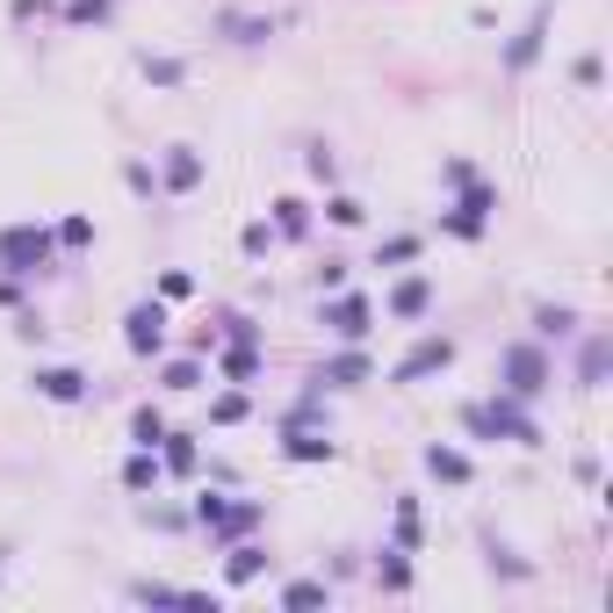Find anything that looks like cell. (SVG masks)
Segmentation results:
<instances>
[{
	"mask_svg": "<svg viewBox=\"0 0 613 613\" xmlns=\"http://www.w3.org/2000/svg\"><path fill=\"white\" fill-rule=\"evenodd\" d=\"M484 570H490V578H506V585H527V578H534V563H527V556H512V548L498 542V534H484Z\"/></svg>",
	"mask_w": 613,
	"mask_h": 613,
	"instance_id": "23",
	"label": "cell"
},
{
	"mask_svg": "<svg viewBox=\"0 0 613 613\" xmlns=\"http://www.w3.org/2000/svg\"><path fill=\"white\" fill-rule=\"evenodd\" d=\"M281 455L303 462V470H317V462H339V440L317 433V426H281Z\"/></svg>",
	"mask_w": 613,
	"mask_h": 613,
	"instance_id": "12",
	"label": "cell"
},
{
	"mask_svg": "<svg viewBox=\"0 0 613 613\" xmlns=\"http://www.w3.org/2000/svg\"><path fill=\"white\" fill-rule=\"evenodd\" d=\"M159 476H166V462H159V448H130V455H123V490H130V498H144V490H159Z\"/></svg>",
	"mask_w": 613,
	"mask_h": 613,
	"instance_id": "21",
	"label": "cell"
},
{
	"mask_svg": "<svg viewBox=\"0 0 613 613\" xmlns=\"http://www.w3.org/2000/svg\"><path fill=\"white\" fill-rule=\"evenodd\" d=\"M578 333H585V317L570 311V303H534V339H542V347L548 339H578Z\"/></svg>",
	"mask_w": 613,
	"mask_h": 613,
	"instance_id": "22",
	"label": "cell"
},
{
	"mask_svg": "<svg viewBox=\"0 0 613 613\" xmlns=\"http://www.w3.org/2000/svg\"><path fill=\"white\" fill-rule=\"evenodd\" d=\"M224 506H231L224 490H210V484H203V490H195V506H188V520H195V527H203V534H210V527H217V520H224Z\"/></svg>",
	"mask_w": 613,
	"mask_h": 613,
	"instance_id": "36",
	"label": "cell"
},
{
	"mask_svg": "<svg viewBox=\"0 0 613 613\" xmlns=\"http://www.w3.org/2000/svg\"><path fill=\"white\" fill-rule=\"evenodd\" d=\"M159 433H166V412H159V404H138V412H130V448H159Z\"/></svg>",
	"mask_w": 613,
	"mask_h": 613,
	"instance_id": "31",
	"label": "cell"
},
{
	"mask_svg": "<svg viewBox=\"0 0 613 613\" xmlns=\"http://www.w3.org/2000/svg\"><path fill=\"white\" fill-rule=\"evenodd\" d=\"M261 368H267V354H261V347H224V361H217V375H224V383H253Z\"/></svg>",
	"mask_w": 613,
	"mask_h": 613,
	"instance_id": "29",
	"label": "cell"
},
{
	"mask_svg": "<svg viewBox=\"0 0 613 613\" xmlns=\"http://www.w3.org/2000/svg\"><path fill=\"white\" fill-rule=\"evenodd\" d=\"M390 542L397 548H419V490H397V520H390Z\"/></svg>",
	"mask_w": 613,
	"mask_h": 613,
	"instance_id": "28",
	"label": "cell"
},
{
	"mask_svg": "<svg viewBox=\"0 0 613 613\" xmlns=\"http://www.w3.org/2000/svg\"><path fill=\"white\" fill-rule=\"evenodd\" d=\"M281 606H333V585L325 578H289L281 585Z\"/></svg>",
	"mask_w": 613,
	"mask_h": 613,
	"instance_id": "30",
	"label": "cell"
},
{
	"mask_svg": "<svg viewBox=\"0 0 613 613\" xmlns=\"http://www.w3.org/2000/svg\"><path fill=\"white\" fill-rule=\"evenodd\" d=\"M159 462H166V476H195V470H203V440L166 426V433H159Z\"/></svg>",
	"mask_w": 613,
	"mask_h": 613,
	"instance_id": "19",
	"label": "cell"
},
{
	"mask_svg": "<svg viewBox=\"0 0 613 613\" xmlns=\"http://www.w3.org/2000/svg\"><path fill=\"white\" fill-rule=\"evenodd\" d=\"M440 181H448V188H470V181H476V166H470V159H448V166H440Z\"/></svg>",
	"mask_w": 613,
	"mask_h": 613,
	"instance_id": "45",
	"label": "cell"
},
{
	"mask_svg": "<svg viewBox=\"0 0 613 613\" xmlns=\"http://www.w3.org/2000/svg\"><path fill=\"white\" fill-rule=\"evenodd\" d=\"M15 297H22V281H15V275H0V303H15Z\"/></svg>",
	"mask_w": 613,
	"mask_h": 613,
	"instance_id": "47",
	"label": "cell"
},
{
	"mask_svg": "<svg viewBox=\"0 0 613 613\" xmlns=\"http://www.w3.org/2000/svg\"><path fill=\"white\" fill-rule=\"evenodd\" d=\"M108 15H116V0H58V22H66V30H102Z\"/></svg>",
	"mask_w": 613,
	"mask_h": 613,
	"instance_id": "27",
	"label": "cell"
},
{
	"mask_svg": "<svg viewBox=\"0 0 613 613\" xmlns=\"http://www.w3.org/2000/svg\"><path fill=\"white\" fill-rule=\"evenodd\" d=\"M123 599H138V606H188V592H181V585H159V578H138Z\"/></svg>",
	"mask_w": 613,
	"mask_h": 613,
	"instance_id": "32",
	"label": "cell"
},
{
	"mask_svg": "<svg viewBox=\"0 0 613 613\" xmlns=\"http://www.w3.org/2000/svg\"><path fill=\"white\" fill-rule=\"evenodd\" d=\"M317 289H347V261H325V267H317Z\"/></svg>",
	"mask_w": 613,
	"mask_h": 613,
	"instance_id": "46",
	"label": "cell"
},
{
	"mask_svg": "<svg viewBox=\"0 0 613 613\" xmlns=\"http://www.w3.org/2000/svg\"><path fill=\"white\" fill-rule=\"evenodd\" d=\"M462 433H470V440H498V433H490V412H484V404H462Z\"/></svg>",
	"mask_w": 613,
	"mask_h": 613,
	"instance_id": "44",
	"label": "cell"
},
{
	"mask_svg": "<svg viewBox=\"0 0 613 613\" xmlns=\"http://www.w3.org/2000/svg\"><path fill=\"white\" fill-rule=\"evenodd\" d=\"M261 520H267V512H261V498H231V506H224V520L210 527V548H231V542H245V534H253Z\"/></svg>",
	"mask_w": 613,
	"mask_h": 613,
	"instance_id": "16",
	"label": "cell"
},
{
	"mask_svg": "<svg viewBox=\"0 0 613 613\" xmlns=\"http://www.w3.org/2000/svg\"><path fill=\"white\" fill-rule=\"evenodd\" d=\"M412 261H419V239H412V231H397V239L375 245V267H412Z\"/></svg>",
	"mask_w": 613,
	"mask_h": 613,
	"instance_id": "38",
	"label": "cell"
},
{
	"mask_svg": "<svg viewBox=\"0 0 613 613\" xmlns=\"http://www.w3.org/2000/svg\"><path fill=\"white\" fill-rule=\"evenodd\" d=\"M267 570H275V556H267L261 542H231V548H224V585H231V592H245V585H261Z\"/></svg>",
	"mask_w": 613,
	"mask_h": 613,
	"instance_id": "14",
	"label": "cell"
},
{
	"mask_svg": "<svg viewBox=\"0 0 613 613\" xmlns=\"http://www.w3.org/2000/svg\"><path fill=\"white\" fill-rule=\"evenodd\" d=\"M51 239H58V253H94L102 224H94V217H58V224H51Z\"/></svg>",
	"mask_w": 613,
	"mask_h": 613,
	"instance_id": "26",
	"label": "cell"
},
{
	"mask_svg": "<svg viewBox=\"0 0 613 613\" xmlns=\"http://www.w3.org/2000/svg\"><path fill=\"white\" fill-rule=\"evenodd\" d=\"M123 347L138 354V361H159V354H166V303L159 297H138L123 311Z\"/></svg>",
	"mask_w": 613,
	"mask_h": 613,
	"instance_id": "5",
	"label": "cell"
},
{
	"mask_svg": "<svg viewBox=\"0 0 613 613\" xmlns=\"http://www.w3.org/2000/svg\"><path fill=\"white\" fill-rule=\"evenodd\" d=\"M30 390H36L44 404H88L102 383H94L88 368H72V361H36V368H30Z\"/></svg>",
	"mask_w": 613,
	"mask_h": 613,
	"instance_id": "6",
	"label": "cell"
},
{
	"mask_svg": "<svg viewBox=\"0 0 613 613\" xmlns=\"http://www.w3.org/2000/svg\"><path fill=\"white\" fill-rule=\"evenodd\" d=\"M606 361H613L606 333H585V347H578V390H599V383H606Z\"/></svg>",
	"mask_w": 613,
	"mask_h": 613,
	"instance_id": "24",
	"label": "cell"
},
{
	"mask_svg": "<svg viewBox=\"0 0 613 613\" xmlns=\"http://www.w3.org/2000/svg\"><path fill=\"white\" fill-rule=\"evenodd\" d=\"M490 217H498V188H490V181H470V188H455V203L440 210V231L462 239V245H476L490 231Z\"/></svg>",
	"mask_w": 613,
	"mask_h": 613,
	"instance_id": "3",
	"label": "cell"
},
{
	"mask_svg": "<svg viewBox=\"0 0 613 613\" xmlns=\"http://www.w3.org/2000/svg\"><path fill=\"white\" fill-rule=\"evenodd\" d=\"M58 267V239L51 224H0V275H15V281H36V275H51Z\"/></svg>",
	"mask_w": 613,
	"mask_h": 613,
	"instance_id": "1",
	"label": "cell"
},
{
	"mask_svg": "<svg viewBox=\"0 0 613 613\" xmlns=\"http://www.w3.org/2000/svg\"><path fill=\"white\" fill-rule=\"evenodd\" d=\"M123 188L130 195H159V174L144 166V159H123Z\"/></svg>",
	"mask_w": 613,
	"mask_h": 613,
	"instance_id": "42",
	"label": "cell"
},
{
	"mask_svg": "<svg viewBox=\"0 0 613 613\" xmlns=\"http://www.w3.org/2000/svg\"><path fill=\"white\" fill-rule=\"evenodd\" d=\"M217 36H224V44H267V36L281 30V15H239V8H224V15L210 22Z\"/></svg>",
	"mask_w": 613,
	"mask_h": 613,
	"instance_id": "17",
	"label": "cell"
},
{
	"mask_svg": "<svg viewBox=\"0 0 613 613\" xmlns=\"http://www.w3.org/2000/svg\"><path fill=\"white\" fill-rule=\"evenodd\" d=\"M448 368H455V339H448V333H426L419 347H412L397 368H390V383L412 390V383H426V375H448Z\"/></svg>",
	"mask_w": 613,
	"mask_h": 613,
	"instance_id": "7",
	"label": "cell"
},
{
	"mask_svg": "<svg viewBox=\"0 0 613 613\" xmlns=\"http://www.w3.org/2000/svg\"><path fill=\"white\" fill-rule=\"evenodd\" d=\"M317 325L333 339H347V347H361L368 333H375V303L361 297V289H325V303H317Z\"/></svg>",
	"mask_w": 613,
	"mask_h": 613,
	"instance_id": "4",
	"label": "cell"
},
{
	"mask_svg": "<svg viewBox=\"0 0 613 613\" xmlns=\"http://www.w3.org/2000/svg\"><path fill=\"white\" fill-rule=\"evenodd\" d=\"M361 383H375V361H368L361 347H347V354L311 368V390H361Z\"/></svg>",
	"mask_w": 613,
	"mask_h": 613,
	"instance_id": "11",
	"label": "cell"
},
{
	"mask_svg": "<svg viewBox=\"0 0 613 613\" xmlns=\"http://www.w3.org/2000/svg\"><path fill=\"white\" fill-rule=\"evenodd\" d=\"M548 383H556V361H548L542 339H512V347H498V390H506V397L534 404Z\"/></svg>",
	"mask_w": 613,
	"mask_h": 613,
	"instance_id": "2",
	"label": "cell"
},
{
	"mask_svg": "<svg viewBox=\"0 0 613 613\" xmlns=\"http://www.w3.org/2000/svg\"><path fill=\"white\" fill-rule=\"evenodd\" d=\"M267 224H275V239H311V224H317V210L311 203H303V195H275V203H267Z\"/></svg>",
	"mask_w": 613,
	"mask_h": 613,
	"instance_id": "18",
	"label": "cell"
},
{
	"mask_svg": "<svg viewBox=\"0 0 613 613\" xmlns=\"http://www.w3.org/2000/svg\"><path fill=\"white\" fill-rule=\"evenodd\" d=\"M203 383H210V368H203V361H166V368H159V390H203Z\"/></svg>",
	"mask_w": 613,
	"mask_h": 613,
	"instance_id": "34",
	"label": "cell"
},
{
	"mask_svg": "<svg viewBox=\"0 0 613 613\" xmlns=\"http://www.w3.org/2000/svg\"><path fill=\"white\" fill-rule=\"evenodd\" d=\"M203 174H210V159L195 152V144H166V159H159V195H195Z\"/></svg>",
	"mask_w": 613,
	"mask_h": 613,
	"instance_id": "9",
	"label": "cell"
},
{
	"mask_svg": "<svg viewBox=\"0 0 613 613\" xmlns=\"http://www.w3.org/2000/svg\"><path fill=\"white\" fill-rule=\"evenodd\" d=\"M325 217H333L339 231H361L368 224V203H354V195H339V188H325Z\"/></svg>",
	"mask_w": 613,
	"mask_h": 613,
	"instance_id": "33",
	"label": "cell"
},
{
	"mask_svg": "<svg viewBox=\"0 0 613 613\" xmlns=\"http://www.w3.org/2000/svg\"><path fill=\"white\" fill-rule=\"evenodd\" d=\"M245 412H253V404H245V390H224V397L210 404V426H239Z\"/></svg>",
	"mask_w": 613,
	"mask_h": 613,
	"instance_id": "41",
	"label": "cell"
},
{
	"mask_svg": "<svg viewBox=\"0 0 613 613\" xmlns=\"http://www.w3.org/2000/svg\"><path fill=\"white\" fill-rule=\"evenodd\" d=\"M239 245H245V261H267V253H275L281 239H275V224H267V217H253V224L239 231Z\"/></svg>",
	"mask_w": 613,
	"mask_h": 613,
	"instance_id": "37",
	"label": "cell"
},
{
	"mask_svg": "<svg viewBox=\"0 0 613 613\" xmlns=\"http://www.w3.org/2000/svg\"><path fill=\"white\" fill-rule=\"evenodd\" d=\"M542 44H548V8H534V15L520 22V36H512L506 51H498V66H506V72H527L534 58H542Z\"/></svg>",
	"mask_w": 613,
	"mask_h": 613,
	"instance_id": "13",
	"label": "cell"
},
{
	"mask_svg": "<svg viewBox=\"0 0 613 613\" xmlns=\"http://www.w3.org/2000/svg\"><path fill=\"white\" fill-rule=\"evenodd\" d=\"M138 72L152 80V88H181V80H188V58H174V51H138Z\"/></svg>",
	"mask_w": 613,
	"mask_h": 613,
	"instance_id": "25",
	"label": "cell"
},
{
	"mask_svg": "<svg viewBox=\"0 0 613 613\" xmlns=\"http://www.w3.org/2000/svg\"><path fill=\"white\" fill-rule=\"evenodd\" d=\"M484 412H490V433H498V440H512V448H542V419H534L520 397H506V390H498Z\"/></svg>",
	"mask_w": 613,
	"mask_h": 613,
	"instance_id": "8",
	"label": "cell"
},
{
	"mask_svg": "<svg viewBox=\"0 0 613 613\" xmlns=\"http://www.w3.org/2000/svg\"><path fill=\"white\" fill-rule=\"evenodd\" d=\"M426 476L433 484H448V490H470L476 484V462H470V448H455V440H426Z\"/></svg>",
	"mask_w": 613,
	"mask_h": 613,
	"instance_id": "10",
	"label": "cell"
},
{
	"mask_svg": "<svg viewBox=\"0 0 613 613\" xmlns=\"http://www.w3.org/2000/svg\"><path fill=\"white\" fill-rule=\"evenodd\" d=\"M36 15H58V0H8V22H15V30H30Z\"/></svg>",
	"mask_w": 613,
	"mask_h": 613,
	"instance_id": "43",
	"label": "cell"
},
{
	"mask_svg": "<svg viewBox=\"0 0 613 613\" xmlns=\"http://www.w3.org/2000/svg\"><path fill=\"white\" fill-rule=\"evenodd\" d=\"M383 311L397 317V325H419V317L433 311V281H426V275H404L397 289H390V297H383Z\"/></svg>",
	"mask_w": 613,
	"mask_h": 613,
	"instance_id": "15",
	"label": "cell"
},
{
	"mask_svg": "<svg viewBox=\"0 0 613 613\" xmlns=\"http://www.w3.org/2000/svg\"><path fill=\"white\" fill-rule=\"evenodd\" d=\"M152 297H159V303H188V297H195V275H188V267H166V275L152 281Z\"/></svg>",
	"mask_w": 613,
	"mask_h": 613,
	"instance_id": "39",
	"label": "cell"
},
{
	"mask_svg": "<svg viewBox=\"0 0 613 613\" xmlns=\"http://www.w3.org/2000/svg\"><path fill=\"white\" fill-rule=\"evenodd\" d=\"M217 325H224V339H231V347H261V317H245V311H224V317H217Z\"/></svg>",
	"mask_w": 613,
	"mask_h": 613,
	"instance_id": "40",
	"label": "cell"
},
{
	"mask_svg": "<svg viewBox=\"0 0 613 613\" xmlns=\"http://www.w3.org/2000/svg\"><path fill=\"white\" fill-rule=\"evenodd\" d=\"M303 166H311V181H325V188L339 181V152H333L325 138H311V144H303Z\"/></svg>",
	"mask_w": 613,
	"mask_h": 613,
	"instance_id": "35",
	"label": "cell"
},
{
	"mask_svg": "<svg viewBox=\"0 0 613 613\" xmlns=\"http://www.w3.org/2000/svg\"><path fill=\"white\" fill-rule=\"evenodd\" d=\"M375 585H383L390 599H404V592H412V548H397V542H383V548H375Z\"/></svg>",
	"mask_w": 613,
	"mask_h": 613,
	"instance_id": "20",
	"label": "cell"
}]
</instances>
